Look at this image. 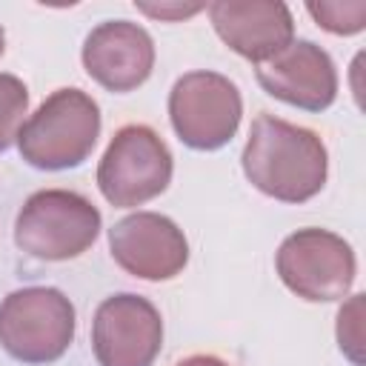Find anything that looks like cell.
I'll use <instances>...</instances> for the list:
<instances>
[{
	"label": "cell",
	"instance_id": "obj_1",
	"mask_svg": "<svg viewBox=\"0 0 366 366\" xmlns=\"http://www.w3.org/2000/svg\"><path fill=\"white\" fill-rule=\"evenodd\" d=\"M246 180L280 203H306L326 186L329 152L317 132L260 112L240 152Z\"/></svg>",
	"mask_w": 366,
	"mask_h": 366
},
{
	"label": "cell",
	"instance_id": "obj_2",
	"mask_svg": "<svg viewBox=\"0 0 366 366\" xmlns=\"http://www.w3.org/2000/svg\"><path fill=\"white\" fill-rule=\"evenodd\" d=\"M100 106L77 89H54L23 123L17 134L20 157L40 172H66L83 166L100 137Z\"/></svg>",
	"mask_w": 366,
	"mask_h": 366
},
{
	"label": "cell",
	"instance_id": "obj_3",
	"mask_svg": "<svg viewBox=\"0 0 366 366\" xmlns=\"http://www.w3.org/2000/svg\"><path fill=\"white\" fill-rule=\"evenodd\" d=\"M103 229L100 209L71 189H40L26 197L14 217V243L20 252L63 263L89 252Z\"/></svg>",
	"mask_w": 366,
	"mask_h": 366
},
{
	"label": "cell",
	"instance_id": "obj_4",
	"mask_svg": "<svg viewBox=\"0 0 366 366\" xmlns=\"http://www.w3.org/2000/svg\"><path fill=\"white\" fill-rule=\"evenodd\" d=\"M77 329L74 303L54 286H23L0 300V349L31 366L60 360Z\"/></svg>",
	"mask_w": 366,
	"mask_h": 366
},
{
	"label": "cell",
	"instance_id": "obj_5",
	"mask_svg": "<svg viewBox=\"0 0 366 366\" xmlns=\"http://www.w3.org/2000/svg\"><path fill=\"white\" fill-rule=\"evenodd\" d=\"M174 172L166 140L146 123H129L114 132L100 163L97 189L114 209H134L160 197Z\"/></svg>",
	"mask_w": 366,
	"mask_h": 366
},
{
	"label": "cell",
	"instance_id": "obj_6",
	"mask_svg": "<svg viewBox=\"0 0 366 366\" xmlns=\"http://www.w3.org/2000/svg\"><path fill=\"white\" fill-rule=\"evenodd\" d=\"M280 283L309 303H335L352 292L357 257L349 240L329 229L306 226L283 237L274 252Z\"/></svg>",
	"mask_w": 366,
	"mask_h": 366
},
{
	"label": "cell",
	"instance_id": "obj_7",
	"mask_svg": "<svg viewBox=\"0 0 366 366\" xmlns=\"http://www.w3.org/2000/svg\"><path fill=\"white\" fill-rule=\"evenodd\" d=\"M243 97L234 80L197 69L174 80L169 92V120L177 140L194 152H217L240 129Z\"/></svg>",
	"mask_w": 366,
	"mask_h": 366
},
{
	"label": "cell",
	"instance_id": "obj_8",
	"mask_svg": "<svg viewBox=\"0 0 366 366\" xmlns=\"http://www.w3.org/2000/svg\"><path fill=\"white\" fill-rule=\"evenodd\" d=\"M163 349L157 306L134 292L106 297L92 317V352L100 366H154Z\"/></svg>",
	"mask_w": 366,
	"mask_h": 366
},
{
	"label": "cell",
	"instance_id": "obj_9",
	"mask_svg": "<svg viewBox=\"0 0 366 366\" xmlns=\"http://www.w3.org/2000/svg\"><path fill=\"white\" fill-rule=\"evenodd\" d=\"M109 252L114 263L149 283L177 277L189 263V240L183 229L160 212H132L109 229Z\"/></svg>",
	"mask_w": 366,
	"mask_h": 366
},
{
	"label": "cell",
	"instance_id": "obj_10",
	"mask_svg": "<svg viewBox=\"0 0 366 366\" xmlns=\"http://www.w3.org/2000/svg\"><path fill=\"white\" fill-rule=\"evenodd\" d=\"M154 40L132 20L97 23L80 49L86 74L106 92L126 94L140 89L154 69Z\"/></svg>",
	"mask_w": 366,
	"mask_h": 366
},
{
	"label": "cell",
	"instance_id": "obj_11",
	"mask_svg": "<svg viewBox=\"0 0 366 366\" xmlns=\"http://www.w3.org/2000/svg\"><path fill=\"white\" fill-rule=\"evenodd\" d=\"M254 74L269 97L303 112H326L340 89L332 54L312 40H292L280 54L260 63Z\"/></svg>",
	"mask_w": 366,
	"mask_h": 366
},
{
	"label": "cell",
	"instance_id": "obj_12",
	"mask_svg": "<svg viewBox=\"0 0 366 366\" xmlns=\"http://www.w3.org/2000/svg\"><path fill=\"white\" fill-rule=\"evenodd\" d=\"M206 11L214 34L254 66L272 60L295 40V17L280 0H214Z\"/></svg>",
	"mask_w": 366,
	"mask_h": 366
},
{
	"label": "cell",
	"instance_id": "obj_13",
	"mask_svg": "<svg viewBox=\"0 0 366 366\" xmlns=\"http://www.w3.org/2000/svg\"><path fill=\"white\" fill-rule=\"evenodd\" d=\"M306 11L320 29L337 37H352L366 29V0H312Z\"/></svg>",
	"mask_w": 366,
	"mask_h": 366
},
{
	"label": "cell",
	"instance_id": "obj_14",
	"mask_svg": "<svg viewBox=\"0 0 366 366\" xmlns=\"http://www.w3.org/2000/svg\"><path fill=\"white\" fill-rule=\"evenodd\" d=\"M29 114V89L17 74L0 71V152L17 143Z\"/></svg>",
	"mask_w": 366,
	"mask_h": 366
},
{
	"label": "cell",
	"instance_id": "obj_15",
	"mask_svg": "<svg viewBox=\"0 0 366 366\" xmlns=\"http://www.w3.org/2000/svg\"><path fill=\"white\" fill-rule=\"evenodd\" d=\"M363 292L352 295L340 309H337V323H335V337L337 349L352 360V366H363Z\"/></svg>",
	"mask_w": 366,
	"mask_h": 366
},
{
	"label": "cell",
	"instance_id": "obj_16",
	"mask_svg": "<svg viewBox=\"0 0 366 366\" xmlns=\"http://www.w3.org/2000/svg\"><path fill=\"white\" fill-rule=\"evenodd\" d=\"M137 11L149 14V17H157V20H186L197 11H203L206 6L203 3H160V6H149V3H134Z\"/></svg>",
	"mask_w": 366,
	"mask_h": 366
},
{
	"label": "cell",
	"instance_id": "obj_17",
	"mask_svg": "<svg viewBox=\"0 0 366 366\" xmlns=\"http://www.w3.org/2000/svg\"><path fill=\"white\" fill-rule=\"evenodd\" d=\"M174 366H232V363H226V360L217 357V355H189V357L177 360Z\"/></svg>",
	"mask_w": 366,
	"mask_h": 366
},
{
	"label": "cell",
	"instance_id": "obj_18",
	"mask_svg": "<svg viewBox=\"0 0 366 366\" xmlns=\"http://www.w3.org/2000/svg\"><path fill=\"white\" fill-rule=\"evenodd\" d=\"M3 51H6V31H3V26H0V57H3Z\"/></svg>",
	"mask_w": 366,
	"mask_h": 366
}]
</instances>
